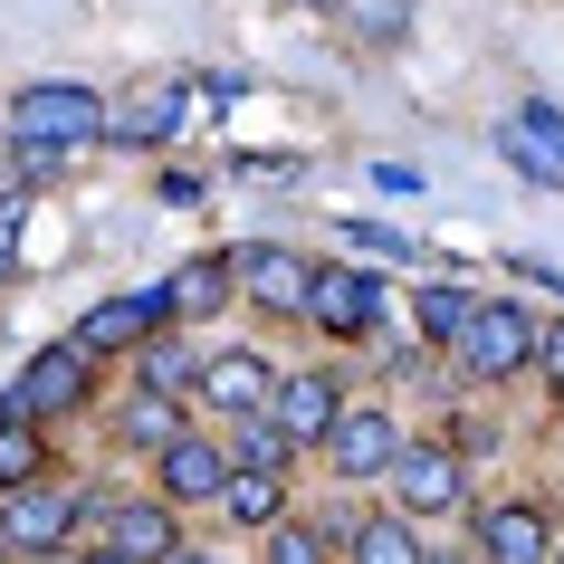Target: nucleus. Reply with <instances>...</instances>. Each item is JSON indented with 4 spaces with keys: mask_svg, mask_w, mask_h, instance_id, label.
I'll use <instances>...</instances> for the list:
<instances>
[{
    "mask_svg": "<svg viewBox=\"0 0 564 564\" xmlns=\"http://www.w3.org/2000/svg\"><path fill=\"white\" fill-rule=\"evenodd\" d=\"M535 335H545V326H535L527 306H469V326H459L449 355H459L469 383H517V373L535 364Z\"/></svg>",
    "mask_w": 564,
    "mask_h": 564,
    "instance_id": "nucleus-1",
    "label": "nucleus"
},
{
    "mask_svg": "<svg viewBox=\"0 0 564 564\" xmlns=\"http://www.w3.org/2000/svg\"><path fill=\"white\" fill-rule=\"evenodd\" d=\"M106 134V106L87 87H20L10 96V144H48V153H77Z\"/></svg>",
    "mask_w": 564,
    "mask_h": 564,
    "instance_id": "nucleus-2",
    "label": "nucleus"
},
{
    "mask_svg": "<svg viewBox=\"0 0 564 564\" xmlns=\"http://www.w3.org/2000/svg\"><path fill=\"white\" fill-rule=\"evenodd\" d=\"M77 517H106V555H124V564H163V555H182L173 507H163V498H77Z\"/></svg>",
    "mask_w": 564,
    "mask_h": 564,
    "instance_id": "nucleus-3",
    "label": "nucleus"
},
{
    "mask_svg": "<svg viewBox=\"0 0 564 564\" xmlns=\"http://www.w3.org/2000/svg\"><path fill=\"white\" fill-rule=\"evenodd\" d=\"M67 535H77V498L67 488H10V507H0V555H58Z\"/></svg>",
    "mask_w": 564,
    "mask_h": 564,
    "instance_id": "nucleus-4",
    "label": "nucleus"
},
{
    "mask_svg": "<svg viewBox=\"0 0 564 564\" xmlns=\"http://www.w3.org/2000/svg\"><path fill=\"white\" fill-rule=\"evenodd\" d=\"M402 421L392 412H335V431H326V459H335V478H392V459H402Z\"/></svg>",
    "mask_w": 564,
    "mask_h": 564,
    "instance_id": "nucleus-5",
    "label": "nucleus"
},
{
    "mask_svg": "<svg viewBox=\"0 0 564 564\" xmlns=\"http://www.w3.org/2000/svg\"><path fill=\"white\" fill-rule=\"evenodd\" d=\"M498 153L517 163L527 182H545V192H564V116L545 106V96H527L517 116L498 124Z\"/></svg>",
    "mask_w": 564,
    "mask_h": 564,
    "instance_id": "nucleus-6",
    "label": "nucleus"
},
{
    "mask_svg": "<svg viewBox=\"0 0 564 564\" xmlns=\"http://www.w3.org/2000/svg\"><path fill=\"white\" fill-rule=\"evenodd\" d=\"M459 449H441V441H402V459H392V517H431V507H459Z\"/></svg>",
    "mask_w": 564,
    "mask_h": 564,
    "instance_id": "nucleus-7",
    "label": "nucleus"
},
{
    "mask_svg": "<svg viewBox=\"0 0 564 564\" xmlns=\"http://www.w3.org/2000/svg\"><path fill=\"white\" fill-rule=\"evenodd\" d=\"M192 383H202V402H210V412L259 421V412H268V392H278V364L239 345V355H202V373H192Z\"/></svg>",
    "mask_w": 564,
    "mask_h": 564,
    "instance_id": "nucleus-8",
    "label": "nucleus"
},
{
    "mask_svg": "<svg viewBox=\"0 0 564 564\" xmlns=\"http://www.w3.org/2000/svg\"><path fill=\"white\" fill-rule=\"evenodd\" d=\"M306 316H316L326 335H373L383 278H364V268H316V278H306Z\"/></svg>",
    "mask_w": 564,
    "mask_h": 564,
    "instance_id": "nucleus-9",
    "label": "nucleus"
},
{
    "mask_svg": "<svg viewBox=\"0 0 564 564\" xmlns=\"http://www.w3.org/2000/svg\"><path fill=\"white\" fill-rule=\"evenodd\" d=\"M545 555H555V517L535 498H507L478 517V564H545Z\"/></svg>",
    "mask_w": 564,
    "mask_h": 564,
    "instance_id": "nucleus-10",
    "label": "nucleus"
},
{
    "mask_svg": "<svg viewBox=\"0 0 564 564\" xmlns=\"http://www.w3.org/2000/svg\"><path fill=\"white\" fill-rule=\"evenodd\" d=\"M335 412H345V392L326 383V373H278V392H268V431L297 449V441H326Z\"/></svg>",
    "mask_w": 564,
    "mask_h": 564,
    "instance_id": "nucleus-11",
    "label": "nucleus"
},
{
    "mask_svg": "<svg viewBox=\"0 0 564 564\" xmlns=\"http://www.w3.org/2000/svg\"><path fill=\"white\" fill-rule=\"evenodd\" d=\"M163 326V288H144V297H106V306H87L77 316V335H67V355H116V345H144V335Z\"/></svg>",
    "mask_w": 564,
    "mask_h": 564,
    "instance_id": "nucleus-12",
    "label": "nucleus"
},
{
    "mask_svg": "<svg viewBox=\"0 0 564 564\" xmlns=\"http://www.w3.org/2000/svg\"><path fill=\"white\" fill-rule=\"evenodd\" d=\"M306 278H316V268L288 259L278 239H249V249H230V288H249V297L278 306V316H288V306H306Z\"/></svg>",
    "mask_w": 564,
    "mask_h": 564,
    "instance_id": "nucleus-13",
    "label": "nucleus"
},
{
    "mask_svg": "<svg viewBox=\"0 0 564 564\" xmlns=\"http://www.w3.org/2000/svg\"><path fill=\"white\" fill-rule=\"evenodd\" d=\"M77 402H87V355H39L30 373H20V392H10V402H0V421H39V412H77Z\"/></svg>",
    "mask_w": 564,
    "mask_h": 564,
    "instance_id": "nucleus-14",
    "label": "nucleus"
},
{
    "mask_svg": "<svg viewBox=\"0 0 564 564\" xmlns=\"http://www.w3.org/2000/svg\"><path fill=\"white\" fill-rule=\"evenodd\" d=\"M220 478H230V449L210 441V431H182V441L163 449V507H210Z\"/></svg>",
    "mask_w": 564,
    "mask_h": 564,
    "instance_id": "nucleus-15",
    "label": "nucleus"
},
{
    "mask_svg": "<svg viewBox=\"0 0 564 564\" xmlns=\"http://www.w3.org/2000/svg\"><path fill=\"white\" fill-rule=\"evenodd\" d=\"M182 106H192V77H153L144 96H124V106H116V124H106V144H163Z\"/></svg>",
    "mask_w": 564,
    "mask_h": 564,
    "instance_id": "nucleus-16",
    "label": "nucleus"
},
{
    "mask_svg": "<svg viewBox=\"0 0 564 564\" xmlns=\"http://www.w3.org/2000/svg\"><path fill=\"white\" fill-rule=\"evenodd\" d=\"M210 507H220L230 527L268 535V527H278V517H288V478H278V469H230V478H220V498H210Z\"/></svg>",
    "mask_w": 564,
    "mask_h": 564,
    "instance_id": "nucleus-17",
    "label": "nucleus"
},
{
    "mask_svg": "<svg viewBox=\"0 0 564 564\" xmlns=\"http://www.w3.org/2000/svg\"><path fill=\"white\" fill-rule=\"evenodd\" d=\"M116 421H124V441L153 449V459L182 441V402H173V392H124V412H116Z\"/></svg>",
    "mask_w": 564,
    "mask_h": 564,
    "instance_id": "nucleus-18",
    "label": "nucleus"
},
{
    "mask_svg": "<svg viewBox=\"0 0 564 564\" xmlns=\"http://www.w3.org/2000/svg\"><path fill=\"white\" fill-rule=\"evenodd\" d=\"M345 555H355V564H431V555H421V535H412V517H392V507H383V517H364Z\"/></svg>",
    "mask_w": 564,
    "mask_h": 564,
    "instance_id": "nucleus-19",
    "label": "nucleus"
},
{
    "mask_svg": "<svg viewBox=\"0 0 564 564\" xmlns=\"http://www.w3.org/2000/svg\"><path fill=\"white\" fill-rule=\"evenodd\" d=\"M210 306H230V259H192L163 288V316H210Z\"/></svg>",
    "mask_w": 564,
    "mask_h": 564,
    "instance_id": "nucleus-20",
    "label": "nucleus"
},
{
    "mask_svg": "<svg viewBox=\"0 0 564 564\" xmlns=\"http://www.w3.org/2000/svg\"><path fill=\"white\" fill-rule=\"evenodd\" d=\"M134 355H144V364H134V392H182V383H192V373H202V364L182 355L173 335H144Z\"/></svg>",
    "mask_w": 564,
    "mask_h": 564,
    "instance_id": "nucleus-21",
    "label": "nucleus"
},
{
    "mask_svg": "<svg viewBox=\"0 0 564 564\" xmlns=\"http://www.w3.org/2000/svg\"><path fill=\"white\" fill-rule=\"evenodd\" d=\"M469 288H449V278H431L421 288V335H441V345H459V326H469Z\"/></svg>",
    "mask_w": 564,
    "mask_h": 564,
    "instance_id": "nucleus-22",
    "label": "nucleus"
},
{
    "mask_svg": "<svg viewBox=\"0 0 564 564\" xmlns=\"http://www.w3.org/2000/svg\"><path fill=\"white\" fill-rule=\"evenodd\" d=\"M39 459H48V441H39L30 421H0V488H30Z\"/></svg>",
    "mask_w": 564,
    "mask_h": 564,
    "instance_id": "nucleus-23",
    "label": "nucleus"
},
{
    "mask_svg": "<svg viewBox=\"0 0 564 564\" xmlns=\"http://www.w3.org/2000/svg\"><path fill=\"white\" fill-rule=\"evenodd\" d=\"M259 555L268 564H326V535L306 527V517H278V527L259 535Z\"/></svg>",
    "mask_w": 564,
    "mask_h": 564,
    "instance_id": "nucleus-24",
    "label": "nucleus"
},
{
    "mask_svg": "<svg viewBox=\"0 0 564 564\" xmlns=\"http://www.w3.org/2000/svg\"><path fill=\"white\" fill-rule=\"evenodd\" d=\"M288 459H297V449L278 441L268 421H239V441H230V469H278V478H288Z\"/></svg>",
    "mask_w": 564,
    "mask_h": 564,
    "instance_id": "nucleus-25",
    "label": "nucleus"
},
{
    "mask_svg": "<svg viewBox=\"0 0 564 564\" xmlns=\"http://www.w3.org/2000/svg\"><path fill=\"white\" fill-rule=\"evenodd\" d=\"M345 20H355L364 39H402V30H412V10H402V0H345Z\"/></svg>",
    "mask_w": 564,
    "mask_h": 564,
    "instance_id": "nucleus-26",
    "label": "nucleus"
},
{
    "mask_svg": "<svg viewBox=\"0 0 564 564\" xmlns=\"http://www.w3.org/2000/svg\"><path fill=\"white\" fill-rule=\"evenodd\" d=\"M20 220H30V192H0V278L20 268Z\"/></svg>",
    "mask_w": 564,
    "mask_h": 564,
    "instance_id": "nucleus-27",
    "label": "nucleus"
},
{
    "mask_svg": "<svg viewBox=\"0 0 564 564\" xmlns=\"http://www.w3.org/2000/svg\"><path fill=\"white\" fill-rule=\"evenodd\" d=\"M345 239H355L364 259H412V239H402V230H383V220H355Z\"/></svg>",
    "mask_w": 564,
    "mask_h": 564,
    "instance_id": "nucleus-28",
    "label": "nucleus"
},
{
    "mask_svg": "<svg viewBox=\"0 0 564 564\" xmlns=\"http://www.w3.org/2000/svg\"><path fill=\"white\" fill-rule=\"evenodd\" d=\"M535 364H545V373L564 383V326H545V335H535Z\"/></svg>",
    "mask_w": 564,
    "mask_h": 564,
    "instance_id": "nucleus-29",
    "label": "nucleus"
},
{
    "mask_svg": "<svg viewBox=\"0 0 564 564\" xmlns=\"http://www.w3.org/2000/svg\"><path fill=\"white\" fill-rule=\"evenodd\" d=\"M163 564H220V555H192V545H182V555H163Z\"/></svg>",
    "mask_w": 564,
    "mask_h": 564,
    "instance_id": "nucleus-30",
    "label": "nucleus"
},
{
    "mask_svg": "<svg viewBox=\"0 0 564 564\" xmlns=\"http://www.w3.org/2000/svg\"><path fill=\"white\" fill-rule=\"evenodd\" d=\"M77 564H124V555H106V545H96V555H77Z\"/></svg>",
    "mask_w": 564,
    "mask_h": 564,
    "instance_id": "nucleus-31",
    "label": "nucleus"
},
{
    "mask_svg": "<svg viewBox=\"0 0 564 564\" xmlns=\"http://www.w3.org/2000/svg\"><path fill=\"white\" fill-rule=\"evenodd\" d=\"M441 564H459V555H441Z\"/></svg>",
    "mask_w": 564,
    "mask_h": 564,
    "instance_id": "nucleus-32",
    "label": "nucleus"
},
{
    "mask_svg": "<svg viewBox=\"0 0 564 564\" xmlns=\"http://www.w3.org/2000/svg\"><path fill=\"white\" fill-rule=\"evenodd\" d=\"M555 564H564V555H555Z\"/></svg>",
    "mask_w": 564,
    "mask_h": 564,
    "instance_id": "nucleus-33",
    "label": "nucleus"
}]
</instances>
